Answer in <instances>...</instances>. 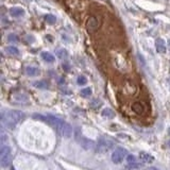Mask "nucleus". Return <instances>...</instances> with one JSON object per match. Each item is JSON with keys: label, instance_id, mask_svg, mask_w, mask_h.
Returning <instances> with one entry per match:
<instances>
[{"label": "nucleus", "instance_id": "nucleus-1", "mask_svg": "<svg viewBox=\"0 0 170 170\" xmlns=\"http://www.w3.org/2000/svg\"><path fill=\"white\" fill-rule=\"evenodd\" d=\"M23 118H25V114L17 110H10L1 114L2 124L7 127V129H12V130L15 129V127L18 124H20Z\"/></svg>", "mask_w": 170, "mask_h": 170}, {"label": "nucleus", "instance_id": "nucleus-2", "mask_svg": "<svg viewBox=\"0 0 170 170\" xmlns=\"http://www.w3.org/2000/svg\"><path fill=\"white\" fill-rule=\"evenodd\" d=\"M115 146V142L112 139L105 137H100L98 139V142L96 145V152L97 153H106L111 149H113Z\"/></svg>", "mask_w": 170, "mask_h": 170}, {"label": "nucleus", "instance_id": "nucleus-3", "mask_svg": "<svg viewBox=\"0 0 170 170\" xmlns=\"http://www.w3.org/2000/svg\"><path fill=\"white\" fill-rule=\"evenodd\" d=\"M12 155H11V148L7 145H2L0 149V164L1 167L7 168L11 164Z\"/></svg>", "mask_w": 170, "mask_h": 170}, {"label": "nucleus", "instance_id": "nucleus-4", "mask_svg": "<svg viewBox=\"0 0 170 170\" xmlns=\"http://www.w3.org/2000/svg\"><path fill=\"white\" fill-rule=\"evenodd\" d=\"M127 156H128V151L124 148L118 147L112 153V161L114 164H120L122 163V161L126 159Z\"/></svg>", "mask_w": 170, "mask_h": 170}, {"label": "nucleus", "instance_id": "nucleus-5", "mask_svg": "<svg viewBox=\"0 0 170 170\" xmlns=\"http://www.w3.org/2000/svg\"><path fill=\"white\" fill-rule=\"evenodd\" d=\"M79 140V144L81 145V147L85 150H91L95 147V142H93L91 139L87 137H81V138H78Z\"/></svg>", "mask_w": 170, "mask_h": 170}, {"label": "nucleus", "instance_id": "nucleus-6", "mask_svg": "<svg viewBox=\"0 0 170 170\" xmlns=\"http://www.w3.org/2000/svg\"><path fill=\"white\" fill-rule=\"evenodd\" d=\"M58 133H60V134L63 136V137L70 138V137H71V135H72V128H71V126H70L69 124H66V122H65Z\"/></svg>", "mask_w": 170, "mask_h": 170}, {"label": "nucleus", "instance_id": "nucleus-7", "mask_svg": "<svg viewBox=\"0 0 170 170\" xmlns=\"http://www.w3.org/2000/svg\"><path fill=\"white\" fill-rule=\"evenodd\" d=\"M10 14L13 17H20L25 15V10L20 7H14L10 10Z\"/></svg>", "mask_w": 170, "mask_h": 170}, {"label": "nucleus", "instance_id": "nucleus-8", "mask_svg": "<svg viewBox=\"0 0 170 170\" xmlns=\"http://www.w3.org/2000/svg\"><path fill=\"white\" fill-rule=\"evenodd\" d=\"M155 46L157 52H160V53H165L166 52V44L163 38H157L155 42Z\"/></svg>", "mask_w": 170, "mask_h": 170}, {"label": "nucleus", "instance_id": "nucleus-9", "mask_svg": "<svg viewBox=\"0 0 170 170\" xmlns=\"http://www.w3.org/2000/svg\"><path fill=\"white\" fill-rule=\"evenodd\" d=\"M139 159L142 160V162H145V163H152V162L154 161V157L152 155H150L149 153H146V152H140L139 153Z\"/></svg>", "mask_w": 170, "mask_h": 170}, {"label": "nucleus", "instance_id": "nucleus-10", "mask_svg": "<svg viewBox=\"0 0 170 170\" xmlns=\"http://www.w3.org/2000/svg\"><path fill=\"white\" fill-rule=\"evenodd\" d=\"M97 28H98V21H97V19L95 17H91L88 22H87V29L89 31H95Z\"/></svg>", "mask_w": 170, "mask_h": 170}, {"label": "nucleus", "instance_id": "nucleus-11", "mask_svg": "<svg viewBox=\"0 0 170 170\" xmlns=\"http://www.w3.org/2000/svg\"><path fill=\"white\" fill-rule=\"evenodd\" d=\"M40 56H42L43 60H44L45 62H47V63H53L54 61H55L54 55L51 53H49V52H42Z\"/></svg>", "mask_w": 170, "mask_h": 170}, {"label": "nucleus", "instance_id": "nucleus-12", "mask_svg": "<svg viewBox=\"0 0 170 170\" xmlns=\"http://www.w3.org/2000/svg\"><path fill=\"white\" fill-rule=\"evenodd\" d=\"M26 73L31 77H35V76L40 75V69L36 67H32V66H29L26 68Z\"/></svg>", "mask_w": 170, "mask_h": 170}, {"label": "nucleus", "instance_id": "nucleus-13", "mask_svg": "<svg viewBox=\"0 0 170 170\" xmlns=\"http://www.w3.org/2000/svg\"><path fill=\"white\" fill-rule=\"evenodd\" d=\"M33 86L36 87V88L38 89H47L48 87H49V83L47 81H36L33 83Z\"/></svg>", "mask_w": 170, "mask_h": 170}, {"label": "nucleus", "instance_id": "nucleus-14", "mask_svg": "<svg viewBox=\"0 0 170 170\" xmlns=\"http://www.w3.org/2000/svg\"><path fill=\"white\" fill-rule=\"evenodd\" d=\"M13 98H14V100L19 101V102H25L28 100V95L27 94H15Z\"/></svg>", "mask_w": 170, "mask_h": 170}, {"label": "nucleus", "instance_id": "nucleus-15", "mask_svg": "<svg viewBox=\"0 0 170 170\" xmlns=\"http://www.w3.org/2000/svg\"><path fill=\"white\" fill-rule=\"evenodd\" d=\"M102 116L107 117V118H114L115 112L112 109H110V107H106V109H104V110L102 111Z\"/></svg>", "mask_w": 170, "mask_h": 170}, {"label": "nucleus", "instance_id": "nucleus-16", "mask_svg": "<svg viewBox=\"0 0 170 170\" xmlns=\"http://www.w3.org/2000/svg\"><path fill=\"white\" fill-rule=\"evenodd\" d=\"M33 118H34V119H38V120H40V121H44V122H46V124H50L49 118H48V116H47V115L34 114V115H33Z\"/></svg>", "mask_w": 170, "mask_h": 170}, {"label": "nucleus", "instance_id": "nucleus-17", "mask_svg": "<svg viewBox=\"0 0 170 170\" xmlns=\"http://www.w3.org/2000/svg\"><path fill=\"white\" fill-rule=\"evenodd\" d=\"M132 110L137 114H142L144 112V107L140 103H134V104H132Z\"/></svg>", "mask_w": 170, "mask_h": 170}, {"label": "nucleus", "instance_id": "nucleus-18", "mask_svg": "<svg viewBox=\"0 0 170 170\" xmlns=\"http://www.w3.org/2000/svg\"><path fill=\"white\" fill-rule=\"evenodd\" d=\"M5 50H7V53L12 54V55H18L19 54V50L17 49L16 47H13V46H9L5 48Z\"/></svg>", "mask_w": 170, "mask_h": 170}, {"label": "nucleus", "instance_id": "nucleus-19", "mask_svg": "<svg viewBox=\"0 0 170 170\" xmlns=\"http://www.w3.org/2000/svg\"><path fill=\"white\" fill-rule=\"evenodd\" d=\"M56 55L58 56L60 58H67V55H68V52L66 51L65 49H58L56 50Z\"/></svg>", "mask_w": 170, "mask_h": 170}, {"label": "nucleus", "instance_id": "nucleus-20", "mask_svg": "<svg viewBox=\"0 0 170 170\" xmlns=\"http://www.w3.org/2000/svg\"><path fill=\"white\" fill-rule=\"evenodd\" d=\"M45 19H46V21L48 23H50V25H54V23L56 22V17L54 16V15H51V14H48L45 16Z\"/></svg>", "mask_w": 170, "mask_h": 170}, {"label": "nucleus", "instance_id": "nucleus-21", "mask_svg": "<svg viewBox=\"0 0 170 170\" xmlns=\"http://www.w3.org/2000/svg\"><path fill=\"white\" fill-rule=\"evenodd\" d=\"M81 96L82 97H89L91 96V87H85L81 91Z\"/></svg>", "mask_w": 170, "mask_h": 170}, {"label": "nucleus", "instance_id": "nucleus-22", "mask_svg": "<svg viewBox=\"0 0 170 170\" xmlns=\"http://www.w3.org/2000/svg\"><path fill=\"white\" fill-rule=\"evenodd\" d=\"M142 167V164H138V163H128V165H127V168L130 170L132 169H139V168Z\"/></svg>", "mask_w": 170, "mask_h": 170}, {"label": "nucleus", "instance_id": "nucleus-23", "mask_svg": "<svg viewBox=\"0 0 170 170\" xmlns=\"http://www.w3.org/2000/svg\"><path fill=\"white\" fill-rule=\"evenodd\" d=\"M7 40L11 43H17L18 42V36L16 34H14V33H12V34H10L7 36Z\"/></svg>", "mask_w": 170, "mask_h": 170}, {"label": "nucleus", "instance_id": "nucleus-24", "mask_svg": "<svg viewBox=\"0 0 170 170\" xmlns=\"http://www.w3.org/2000/svg\"><path fill=\"white\" fill-rule=\"evenodd\" d=\"M86 82H87V80L84 76H80V77L77 79V83L79 84V85H85Z\"/></svg>", "mask_w": 170, "mask_h": 170}, {"label": "nucleus", "instance_id": "nucleus-25", "mask_svg": "<svg viewBox=\"0 0 170 170\" xmlns=\"http://www.w3.org/2000/svg\"><path fill=\"white\" fill-rule=\"evenodd\" d=\"M127 162H128V163H135L136 157L133 155V154H128V156H127Z\"/></svg>", "mask_w": 170, "mask_h": 170}, {"label": "nucleus", "instance_id": "nucleus-26", "mask_svg": "<svg viewBox=\"0 0 170 170\" xmlns=\"http://www.w3.org/2000/svg\"><path fill=\"white\" fill-rule=\"evenodd\" d=\"M101 104V101L100 100H95V101H91V106L93 107V109H97V107H99Z\"/></svg>", "mask_w": 170, "mask_h": 170}, {"label": "nucleus", "instance_id": "nucleus-27", "mask_svg": "<svg viewBox=\"0 0 170 170\" xmlns=\"http://www.w3.org/2000/svg\"><path fill=\"white\" fill-rule=\"evenodd\" d=\"M148 170H160V169H157V168H155V167H151V168H149Z\"/></svg>", "mask_w": 170, "mask_h": 170}, {"label": "nucleus", "instance_id": "nucleus-28", "mask_svg": "<svg viewBox=\"0 0 170 170\" xmlns=\"http://www.w3.org/2000/svg\"><path fill=\"white\" fill-rule=\"evenodd\" d=\"M168 145H169V148H170V142H168Z\"/></svg>", "mask_w": 170, "mask_h": 170}, {"label": "nucleus", "instance_id": "nucleus-29", "mask_svg": "<svg viewBox=\"0 0 170 170\" xmlns=\"http://www.w3.org/2000/svg\"><path fill=\"white\" fill-rule=\"evenodd\" d=\"M12 170H14V168H12Z\"/></svg>", "mask_w": 170, "mask_h": 170}, {"label": "nucleus", "instance_id": "nucleus-30", "mask_svg": "<svg viewBox=\"0 0 170 170\" xmlns=\"http://www.w3.org/2000/svg\"><path fill=\"white\" fill-rule=\"evenodd\" d=\"M169 45H170V40H169Z\"/></svg>", "mask_w": 170, "mask_h": 170}]
</instances>
